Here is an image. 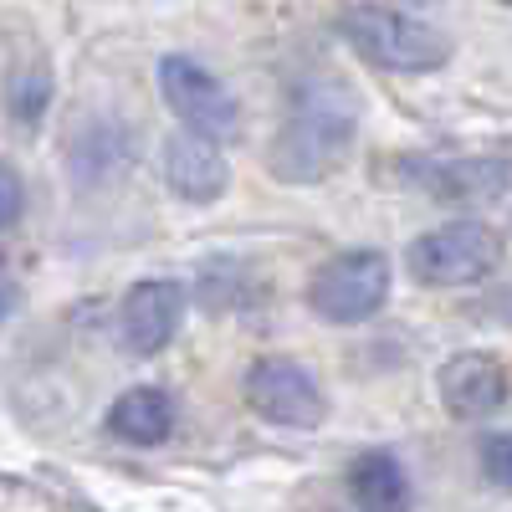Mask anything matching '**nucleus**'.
<instances>
[{
  "label": "nucleus",
  "mask_w": 512,
  "mask_h": 512,
  "mask_svg": "<svg viewBox=\"0 0 512 512\" xmlns=\"http://www.w3.org/2000/svg\"><path fill=\"white\" fill-rule=\"evenodd\" d=\"M359 134V103L344 82L333 77H308L297 82V93L287 103V118L277 128V139L267 149V169L282 185H318L344 169L354 154Z\"/></svg>",
  "instance_id": "obj_1"
},
{
  "label": "nucleus",
  "mask_w": 512,
  "mask_h": 512,
  "mask_svg": "<svg viewBox=\"0 0 512 512\" xmlns=\"http://www.w3.org/2000/svg\"><path fill=\"white\" fill-rule=\"evenodd\" d=\"M338 31L379 72L425 77V72L451 62V36L431 21H420L415 11H400V6H349L338 16Z\"/></svg>",
  "instance_id": "obj_2"
},
{
  "label": "nucleus",
  "mask_w": 512,
  "mask_h": 512,
  "mask_svg": "<svg viewBox=\"0 0 512 512\" xmlns=\"http://www.w3.org/2000/svg\"><path fill=\"white\" fill-rule=\"evenodd\" d=\"M303 297H308L313 318H323L333 328L369 323L390 303V256L384 251H338L313 272Z\"/></svg>",
  "instance_id": "obj_3"
},
{
  "label": "nucleus",
  "mask_w": 512,
  "mask_h": 512,
  "mask_svg": "<svg viewBox=\"0 0 512 512\" xmlns=\"http://www.w3.org/2000/svg\"><path fill=\"white\" fill-rule=\"evenodd\" d=\"M159 93H164L169 113H180V123L190 128V134L216 139V144L236 139L241 103H236V93H231L205 62H195V57H185V52L159 57Z\"/></svg>",
  "instance_id": "obj_4"
},
{
  "label": "nucleus",
  "mask_w": 512,
  "mask_h": 512,
  "mask_svg": "<svg viewBox=\"0 0 512 512\" xmlns=\"http://www.w3.org/2000/svg\"><path fill=\"white\" fill-rule=\"evenodd\" d=\"M497 236L482 221H446L410 241L405 267L425 287H472L497 267Z\"/></svg>",
  "instance_id": "obj_5"
},
{
  "label": "nucleus",
  "mask_w": 512,
  "mask_h": 512,
  "mask_svg": "<svg viewBox=\"0 0 512 512\" xmlns=\"http://www.w3.org/2000/svg\"><path fill=\"white\" fill-rule=\"evenodd\" d=\"M246 405L262 415L267 425H287V431H313V425L328 415V400L318 390V379L282 354H267L246 369Z\"/></svg>",
  "instance_id": "obj_6"
},
{
  "label": "nucleus",
  "mask_w": 512,
  "mask_h": 512,
  "mask_svg": "<svg viewBox=\"0 0 512 512\" xmlns=\"http://www.w3.org/2000/svg\"><path fill=\"white\" fill-rule=\"evenodd\" d=\"M185 303H190V292L175 277H144V282H134L128 297H123V308H118V344H123V354H134V359L164 354L169 338L180 333Z\"/></svg>",
  "instance_id": "obj_7"
},
{
  "label": "nucleus",
  "mask_w": 512,
  "mask_h": 512,
  "mask_svg": "<svg viewBox=\"0 0 512 512\" xmlns=\"http://www.w3.org/2000/svg\"><path fill=\"white\" fill-rule=\"evenodd\" d=\"M164 180L190 205H216L231 185V159L221 154L216 139H200L190 128L164 139Z\"/></svg>",
  "instance_id": "obj_8"
},
{
  "label": "nucleus",
  "mask_w": 512,
  "mask_h": 512,
  "mask_svg": "<svg viewBox=\"0 0 512 512\" xmlns=\"http://www.w3.org/2000/svg\"><path fill=\"white\" fill-rule=\"evenodd\" d=\"M441 405L456 420H487L507 405V364L497 354H451L441 364Z\"/></svg>",
  "instance_id": "obj_9"
},
{
  "label": "nucleus",
  "mask_w": 512,
  "mask_h": 512,
  "mask_svg": "<svg viewBox=\"0 0 512 512\" xmlns=\"http://www.w3.org/2000/svg\"><path fill=\"white\" fill-rule=\"evenodd\" d=\"M405 180L436 200H487L507 195V164L502 159H410Z\"/></svg>",
  "instance_id": "obj_10"
},
{
  "label": "nucleus",
  "mask_w": 512,
  "mask_h": 512,
  "mask_svg": "<svg viewBox=\"0 0 512 512\" xmlns=\"http://www.w3.org/2000/svg\"><path fill=\"white\" fill-rule=\"evenodd\" d=\"M108 431L123 446H159L175 431V400L159 384H139V390H123L108 405Z\"/></svg>",
  "instance_id": "obj_11"
},
{
  "label": "nucleus",
  "mask_w": 512,
  "mask_h": 512,
  "mask_svg": "<svg viewBox=\"0 0 512 512\" xmlns=\"http://www.w3.org/2000/svg\"><path fill=\"white\" fill-rule=\"evenodd\" d=\"M349 492L364 512H410V477L395 451H364L349 466Z\"/></svg>",
  "instance_id": "obj_12"
},
{
  "label": "nucleus",
  "mask_w": 512,
  "mask_h": 512,
  "mask_svg": "<svg viewBox=\"0 0 512 512\" xmlns=\"http://www.w3.org/2000/svg\"><path fill=\"white\" fill-rule=\"evenodd\" d=\"M6 103H11V118H16L21 128H36L41 113L52 108V72H47V67H31V72L21 67V72L11 77Z\"/></svg>",
  "instance_id": "obj_13"
},
{
  "label": "nucleus",
  "mask_w": 512,
  "mask_h": 512,
  "mask_svg": "<svg viewBox=\"0 0 512 512\" xmlns=\"http://www.w3.org/2000/svg\"><path fill=\"white\" fill-rule=\"evenodd\" d=\"M507 456H512V441H507L502 431H492V436L482 441V472H487L492 487H507V482H512V461H507Z\"/></svg>",
  "instance_id": "obj_14"
},
{
  "label": "nucleus",
  "mask_w": 512,
  "mask_h": 512,
  "mask_svg": "<svg viewBox=\"0 0 512 512\" xmlns=\"http://www.w3.org/2000/svg\"><path fill=\"white\" fill-rule=\"evenodd\" d=\"M26 210V185L11 164H0V231H11Z\"/></svg>",
  "instance_id": "obj_15"
},
{
  "label": "nucleus",
  "mask_w": 512,
  "mask_h": 512,
  "mask_svg": "<svg viewBox=\"0 0 512 512\" xmlns=\"http://www.w3.org/2000/svg\"><path fill=\"white\" fill-rule=\"evenodd\" d=\"M16 308V277L6 272V267H0V318H6Z\"/></svg>",
  "instance_id": "obj_16"
},
{
  "label": "nucleus",
  "mask_w": 512,
  "mask_h": 512,
  "mask_svg": "<svg viewBox=\"0 0 512 512\" xmlns=\"http://www.w3.org/2000/svg\"><path fill=\"white\" fill-rule=\"evenodd\" d=\"M390 6H400V11H405V6H436V0H390Z\"/></svg>",
  "instance_id": "obj_17"
}]
</instances>
